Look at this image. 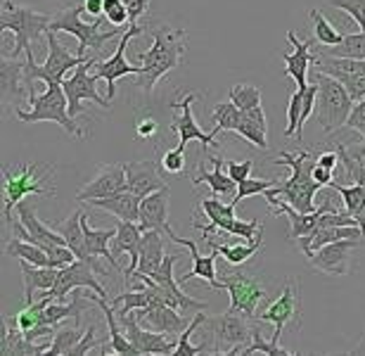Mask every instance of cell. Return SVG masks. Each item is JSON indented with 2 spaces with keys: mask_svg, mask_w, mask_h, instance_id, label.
Masks as SVG:
<instances>
[{
  "mask_svg": "<svg viewBox=\"0 0 365 356\" xmlns=\"http://www.w3.org/2000/svg\"><path fill=\"white\" fill-rule=\"evenodd\" d=\"M105 345H107V337H105V340H98V337H95V325H91V328L83 332V337L78 340V345H76V347H71V350H69V356L91 354V352L100 350V347H105Z\"/></svg>",
  "mask_w": 365,
  "mask_h": 356,
  "instance_id": "db71d44e",
  "label": "cell"
},
{
  "mask_svg": "<svg viewBox=\"0 0 365 356\" xmlns=\"http://www.w3.org/2000/svg\"><path fill=\"white\" fill-rule=\"evenodd\" d=\"M50 17L48 14L34 12L24 5H17L14 0H3V14H0V29L14 36L12 53L5 55L10 60H17L19 53H26L43 34L48 31Z\"/></svg>",
  "mask_w": 365,
  "mask_h": 356,
  "instance_id": "8992f818",
  "label": "cell"
},
{
  "mask_svg": "<svg viewBox=\"0 0 365 356\" xmlns=\"http://www.w3.org/2000/svg\"><path fill=\"white\" fill-rule=\"evenodd\" d=\"M287 41L292 43V50H294V53L282 55V60H284V74H287L289 78H294L297 88H306V86H309L311 64L318 62V55L311 53V46L316 43V39L302 41L294 31H287Z\"/></svg>",
  "mask_w": 365,
  "mask_h": 356,
  "instance_id": "d6986e66",
  "label": "cell"
},
{
  "mask_svg": "<svg viewBox=\"0 0 365 356\" xmlns=\"http://www.w3.org/2000/svg\"><path fill=\"white\" fill-rule=\"evenodd\" d=\"M207 245L211 247V250H216L218 254H223V259L228 261V264L242 266L261 250V247H264V240H261V235H259L254 243H242V240H240L237 245H218V243H214V240L207 238Z\"/></svg>",
  "mask_w": 365,
  "mask_h": 356,
  "instance_id": "8d00e7d4",
  "label": "cell"
},
{
  "mask_svg": "<svg viewBox=\"0 0 365 356\" xmlns=\"http://www.w3.org/2000/svg\"><path fill=\"white\" fill-rule=\"evenodd\" d=\"M83 12L86 7L81 5H74V7H67V10H60L50 19V26L48 31H62V34H69V36H76L78 39V48H76V55H86L88 50H95L100 53L102 46L107 41H112L114 36L123 34L126 29H119V26H107V19L105 17H95L91 24L83 21Z\"/></svg>",
  "mask_w": 365,
  "mask_h": 356,
  "instance_id": "3957f363",
  "label": "cell"
},
{
  "mask_svg": "<svg viewBox=\"0 0 365 356\" xmlns=\"http://www.w3.org/2000/svg\"><path fill=\"white\" fill-rule=\"evenodd\" d=\"M223 290L230 293V314H245L247 318H257L259 304L266 300V288L261 278L250 273H228L221 280Z\"/></svg>",
  "mask_w": 365,
  "mask_h": 356,
  "instance_id": "30bf717a",
  "label": "cell"
},
{
  "mask_svg": "<svg viewBox=\"0 0 365 356\" xmlns=\"http://www.w3.org/2000/svg\"><path fill=\"white\" fill-rule=\"evenodd\" d=\"M155 43L148 53L143 55L140 74L135 76V88H143L145 93H152L159 78L169 76L173 69L180 67L185 57V29L166 26V24H152L150 26Z\"/></svg>",
  "mask_w": 365,
  "mask_h": 356,
  "instance_id": "6da1fadb",
  "label": "cell"
},
{
  "mask_svg": "<svg viewBox=\"0 0 365 356\" xmlns=\"http://www.w3.org/2000/svg\"><path fill=\"white\" fill-rule=\"evenodd\" d=\"M50 342H31V340L24 337L17 325H10L7 321H3V337H0V354L10 356V354H17V356H38V354H46L50 352Z\"/></svg>",
  "mask_w": 365,
  "mask_h": 356,
  "instance_id": "f546056e",
  "label": "cell"
},
{
  "mask_svg": "<svg viewBox=\"0 0 365 356\" xmlns=\"http://www.w3.org/2000/svg\"><path fill=\"white\" fill-rule=\"evenodd\" d=\"M330 188H334L341 195V202H344V212L356 216L365 205V185L363 183H354V185H341L337 180H332Z\"/></svg>",
  "mask_w": 365,
  "mask_h": 356,
  "instance_id": "60d3db41",
  "label": "cell"
},
{
  "mask_svg": "<svg viewBox=\"0 0 365 356\" xmlns=\"http://www.w3.org/2000/svg\"><path fill=\"white\" fill-rule=\"evenodd\" d=\"M81 219H83V212L78 209V212L71 214L69 219H64V221L57 223L55 230H57V233H60L64 240H67V247L76 254V259H81V261H86V264H91V266L95 268V271H98V275H105V273H107V268L100 264L98 257H91L88 250H86V233H83V223H81Z\"/></svg>",
  "mask_w": 365,
  "mask_h": 356,
  "instance_id": "d4e9b609",
  "label": "cell"
},
{
  "mask_svg": "<svg viewBox=\"0 0 365 356\" xmlns=\"http://www.w3.org/2000/svg\"><path fill=\"white\" fill-rule=\"evenodd\" d=\"M26 64L19 60H10L3 55L0 60V88H3V105H19L21 98H26L34 93L31 86L26 83L24 76Z\"/></svg>",
  "mask_w": 365,
  "mask_h": 356,
  "instance_id": "603a6c76",
  "label": "cell"
},
{
  "mask_svg": "<svg viewBox=\"0 0 365 356\" xmlns=\"http://www.w3.org/2000/svg\"><path fill=\"white\" fill-rule=\"evenodd\" d=\"M309 17H311V24H313V39H316L323 48H332V46H339L341 43V36L337 29H334L330 21L323 17V12L316 10V7H311L309 10Z\"/></svg>",
  "mask_w": 365,
  "mask_h": 356,
  "instance_id": "74e56055",
  "label": "cell"
},
{
  "mask_svg": "<svg viewBox=\"0 0 365 356\" xmlns=\"http://www.w3.org/2000/svg\"><path fill=\"white\" fill-rule=\"evenodd\" d=\"M275 164L289 166L292 176L287 180H282V185H275L273 193L280 195L289 202L297 212H316V193L320 190V185L316 178H313V166H316V157L306 150L299 152H280L275 157Z\"/></svg>",
  "mask_w": 365,
  "mask_h": 356,
  "instance_id": "7a4b0ae2",
  "label": "cell"
},
{
  "mask_svg": "<svg viewBox=\"0 0 365 356\" xmlns=\"http://www.w3.org/2000/svg\"><path fill=\"white\" fill-rule=\"evenodd\" d=\"M302 103H304V88H297L289 96V105H287V128H284V136H297L299 128V117H302Z\"/></svg>",
  "mask_w": 365,
  "mask_h": 356,
  "instance_id": "816d5d0a",
  "label": "cell"
},
{
  "mask_svg": "<svg viewBox=\"0 0 365 356\" xmlns=\"http://www.w3.org/2000/svg\"><path fill=\"white\" fill-rule=\"evenodd\" d=\"M361 245H363V238L337 240V243H330V245H325V247H320V250L313 252L309 257V264L320 273L346 275L349 273V254Z\"/></svg>",
  "mask_w": 365,
  "mask_h": 356,
  "instance_id": "e0dca14e",
  "label": "cell"
},
{
  "mask_svg": "<svg viewBox=\"0 0 365 356\" xmlns=\"http://www.w3.org/2000/svg\"><path fill=\"white\" fill-rule=\"evenodd\" d=\"M5 254L7 257H14V259H24L29 264L34 266H50V268H57V264L50 259V254L43 250L41 245H34L29 240H21L14 235L10 243L5 245Z\"/></svg>",
  "mask_w": 365,
  "mask_h": 356,
  "instance_id": "d590c367",
  "label": "cell"
},
{
  "mask_svg": "<svg viewBox=\"0 0 365 356\" xmlns=\"http://www.w3.org/2000/svg\"><path fill=\"white\" fill-rule=\"evenodd\" d=\"M268 354V356H289L292 352L289 350H284V347H280V342H275V340H264L261 337V328L259 325H254V337H252V342L245 347V356H250V354Z\"/></svg>",
  "mask_w": 365,
  "mask_h": 356,
  "instance_id": "bcb514c9",
  "label": "cell"
},
{
  "mask_svg": "<svg viewBox=\"0 0 365 356\" xmlns=\"http://www.w3.org/2000/svg\"><path fill=\"white\" fill-rule=\"evenodd\" d=\"M164 238L162 230H145L143 245H140V261L133 275H152L159 271V266L164 264ZM130 275V278H133Z\"/></svg>",
  "mask_w": 365,
  "mask_h": 356,
  "instance_id": "d6a6232c",
  "label": "cell"
},
{
  "mask_svg": "<svg viewBox=\"0 0 365 356\" xmlns=\"http://www.w3.org/2000/svg\"><path fill=\"white\" fill-rule=\"evenodd\" d=\"M275 185H277L275 180H261V178H252L250 176V178H245V180H240V183H237V193H235V198H232V202L240 205L242 200L252 198V195L271 190V188H275Z\"/></svg>",
  "mask_w": 365,
  "mask_h": 356,
  "instance_id": "c3c4849f",
  "label": "cell"
},
{
  "mask_svg": "<svg viewBox=\"0 0 365 356\" xmlns=\"http://www.w3.org/2000/svg\"><path fill=\"white\" fill-rule=\"evenodd\" d=\"M200 207H202V212L209 216L207 226H200V223L195 226L197 230H202V238H209L211 233H214V230L228 235L232 221L237 219V216H235V209H237L235 202H221L214 195V198H209V200H202Z\"/></svg>",
  "mask_w": 365,
  "mask_h": 356,
  "instance_id": "4316f807",
  "label": "cell"
},
{
  "mask_svg": "<svg viewBox=\"0 0 365 356\" xmlns=\"http://www.w3.org/2000/svg\"><path fill=\"white\" fill-rule=\"evenodd\" d=\"M313 178H316L320 185H330L332 180H334V171L332 169H325V166H320L316 162V166H313Z\"/></svg>",
  "mask_w": 365,
  "mask_h": 356,
  "instance_id": "94428289",
  "label": "cell"
},
{
  "mask_svg": "<svg viewBox=\"0 0 365 356\" xmlns=\"http://www.w3.org/2000/svg\"><path fill=\"white\" fill-rule=\"evenodd\" d=\"M346 148V145H344ZM346 155L354 159V162H359L361 166H365V143H359V145H351V148H346Z\"/></svg>",
  "mask_w": 365,
  "mask_h": 356,
  "instance_id": "be15d7a7",
  "label": "cell"
},
{
  "mask_svg": "<svg viewBox=\"0 0 365 356\" xmlns=\"http://www.w3.org/2000/svg\"><path fill=\"white\" fill-rule=\"evenodd\" d=\"M320 55L327 57H354V60H365V31L346 34L339 46L325 48Z\"/></svg>",
  "mask_w": 365,
  "mask_h": 356,
  "instance_id": "f35d334b",
  "label": "cell"
},
{
  "mask_svg": "<svg viewBox=\"0 0 365 356\" xmlns=\"http://www.w3.org/2000/svg\"><path fill=\"white\" fill-rule=\"evenodd\" d=\"M143 31H145L143 26L130 24V26L126 29V31L121 34L119 46H116L114 55L109 57V60L95 62V76H98V78H105V81H107V98H109V100H112V98H114V93H116V78L128 76V74H133V76L140 74V67H133V64H128V62H126V48H128V41H130V39H135V36H140Z\"/></svg>",
  "mask_w": 365,
  "mask_h": 356,
  "instance_id": "5bb4252c",
  "label": "cell"
},
{
  "mask_svg": "<svg viewBox=\"0 0 365 356\" xmlns=\"http://www.w3.org/2000/svg\"><path fill=\"white\" fill-rule=\"evenodd\" d=\"M19 264H21V275H24V304L36 302V297H34L36 290H43V293L53 290L57 278H60V268L34 266L24 259H19Z\"/></svg>",
  "mask_w": 365,
  "mask_h": 356,
  "instance_id": "1f68e13d",
  "label": "cell"
},
{
  "mask_svg": "<svg viewBox=\"0 0 365 356\" xmlns=\"http://www.w3.org/2000/svg\"><path fill=\"white\" fill-rule=\"evenodd\" d=\"M88 216L83 214V233H86V250H88L91 257H98V259H107L109 264H112V268H119V259L114 257V252L109 250V240H114L116 235V228H93Z\"/></svg>",
  "mask_w": 365,
  "mask_h": 356,
  "instance_id": "e575fe53",
  "label": "cell"
},
{
  "mask_svg": "<svg viewBox=\"0 0 365 356\" xmlns=\"http://www.w3.org/2000/svg\"><path fill=\"white\" fill-rule=\"evenodd\" d=\"M209 162L214 164V171H204V166L200 164V173L192 176V185H200V183H207L209 190L216 195V198H223V195H232L237 193V183L228 176V171H223L225 166V159L223 157H214L209 155Z\"/></svg>",
  "mask_w": 365,
  "mask_h": 356,
  "instance_id": "836d02e7",
  "label": "cell"
},
{
  "mask_svg": "<svg viewBox=\"0 0 365 356\" xmlns=\"http://www.w3.org/2000/svg\"><path fill=\"white\" fill-rule=\"evenodd\" d=\"M235 133H240L245 138V141H250L252 145H257L259 150H268V126H264V123L254 121L252 117H247V114H242V121H240V126Z\"/></svg>",
  "mask_w": 365,
  "mask_h": 356,
  "instance_id": "f6af8a7d",
  "label": "cell"
},
{
  "mask_svg": "<svg viewBox=\"0 0 365 356\" xmlns=\"http://www.w3.org/2000/svg\"><path fill=\"white\" fill-rule=\"evenodd\" d=\"M204 321H207V316H204L202 311H200V314H197V316L192 318V321L187 323V328L178 335V347H176V354H173V356H197V354H207V347H204V345H197V347H195V345H190V335H192V332H195L197 328H200V325H204Z\"/></svg>",
  "mask_w": 365,
  "mask_h": 356,
  "instance_id": "ee69618b",
  "label": "cell"
},
{
  "mask_svg": "<svg viewBox=\"0 0 365 356\" xmlns=\"http://www.w3.org/2000/svg\"><path fill=\"white\" fill-rule=\"evenodd\" d=\"M259 321L275 325V342H280L284 325L294 323L297 328H302V297H299V283H294V278H287L280 297L268 304V309L259 316Z\"/></svg>",
  "mask_w": 365,
  "mask_h": 356,
  "instance_id": "7c38bea8",
  "label": "cell"
},
{
  "mask_svg": "<svg viewBox=\"0 0 365 356\" xmlns=\"http://www.w3.org/2000/svg\"><path fill=\"white\" fill-rule=\"evenodd\" d=\"M164 235L169 238L171 243H176V245H180V247H185V250L190 252V259H192V268H190L187 273H182L180 278H178L180 285H182V283H187L190 278H197V275H200V278L207 280L214 290H221V288H223V285H221V280L216 278V259H218V252H216V250H211V254H207V257H202L200 250H197V243H195V240L180 238L171 226H166V228H164Z\"/></svg>",
  "mask_w": 365,
  "mask_h": 356,
  "instance_id": "ac0fdd59",
  "label": "cell"
},
{
  "mask_svg": "<svg viewBox=\"0 0 365 356\" xmlns=\"http://www.w3.org/2000/svg\"><path fill=\"white\" fill-rule=\"evenodd\" d=\"M121 323L126 337L133 342V347H138L140 354H176L178 340H173L171 335H164V332L157 330H145V325H140L138 321L135 311H130L126 316H116Z\"/></svg>",
  "mask_w": 365,
  "mask_h": 356,
  "instance_id": "9a60e30c",
  "label": "cell"
},
{
  "mask_svg": "<svg viewBox=\"0 0 365 356\" xmlns=\"http://www.w3.org/2000/svg\"><path fill=\"white\" fill-rule=\"evenodd\" d=\"M228 96L242 112H250L254 107L261 105V88L254 83H235Z\"/></svg>",
  "mask_w": 365,
  "mask_h": 356,
  "instance_id": "7bdbcfd3",
  "label": "cell"
},
{
  "mask_svg": "<svg viewBox=\"0 0 365 356\" xmlns=\"http://www.w3.org/2000/svg\"><path fill=\"white\" fill-rule=\"evenodd\" d=\"M346 126H351L354 131H359V133L365 138V98H363V100H359V103L354 105L351 117H349Z\"/></svg>",
  "mask_w": 365,
  "mask_h": 356,
  "instance_id": "9f6ffc18",
  "label": "cell"
},
{
  "mask_svg": "<svg viewBox=\"0 0 365 356\" xmlns=\"http://www.w3.org/2000/svg\"><path fill=\"white\" fill-rule=\"evenodd\" d=\"M346 238H363V230L359 226H330V228H316L313 233L299 238V250L306 254V259L311 257L313 252L320 250V247L337 243V240H346ZM365 240V238H363Z\"/></svg>",
  "mask_w": 365,
  "mask_h": 356,
  "instance_id": "4dcf8cb0",
  "label": "cell"
},
{
  "mask_svg": "<svg viewBox=\"0 0 365 356\" xmlns=\"http://www.w3.org/2000/svg\"><path fill=\"white\" fill-rule=\"evenodd\" d=\"M327 5L349 14L361 26V31H365V0H327Z\"/></svg>",
  "mask_w": 365,
  "mask_h": 356,
  "instance_id": "f907efd6",
  "label": "cell"
},
{
  "mask_svg": "<svg viewBox=\"0 0 365 356\" xmlns=\"http://www.w3.org/2000/svg\"><path fill=\"white\" fill-rule=\"evenodd\" d=\"M143 226L135 221H126V219H119L116 221V235L112 240V252L114 257H121V254H128L130 257V264L123 273L126 278L135 273L138 268V261H140V245H143Z\"/></svg>",
  "mask_w": 365,
  "mask_h": 356,
  "instance_id": "cb8c5ba5",
  "label": "cell"
},
{
  "mask_svg": "<svg viewBox=\"0 0 365 356\" xmlns=\"http://www.w3.org/2000/svg\"><path fill=\"white\" fill-rule=\"evenodd\" d=\"M121 190H126V169H123V164H107L95 173L91 183L83 185V190L76 195V202L107 198V195Z\"/></svg>",
  "mask_w": 365,
  "mask_h": 356,
  "instance_id": "7402d4cb",
  "label": "cell"
},
{
  "mask_svg": "<svg viewBox=\"0 0 365 356\" xmlns=\"http://www.w3.org/2000/svg\"><path fill=\"white\" fill-rule=\"evenodd\" d=\"M211 119H214V126H218L221 131H237L240 121H242V110L232 103H218L211 112Z\"/></svg>",
  "mask_w": 365,
  "mask_h": 356,
  "instance_id": "b9f144b4",
  "label": "cell"
},
{
  "mask_svg": "<svg viewBox=\"0 0 365 356\" xmlns=\"http://www.w3.org/2000/svg\"><path fill=\"white\" fill-rule=\"evenodd\" d=\"M83 7L91 17H105V0H83Z\"/></svg>",
  "mask_w": 365,
  "mask_h": 356,
  "instance_id": "6125c7cd",
  "label": "cell"
},
{
  "mask_svg": "<svg viewBox=\"0 0 365 356\" xmlns=\"http://www.w3.org/2000/svg\"><path fill=\"white\" fill-rule=\"evenodd\" d=\"M95 275H98V271H95L91 264L76 259V261H71L69 266L60 268V278H57L53 290H48V295L53 297V300L62 302L64 297L71 293V290L88 288V290H93L95 295H100V297H105V300H107V290L100 285V280L95 278Z\"/></svg>",
  "mask_w": 365,
  "mask_h": 356,
  "instance_id": "2e32d148",
  "label": "cell"
},
{
  "mask_svg": "<svg viewBox=\"0 0 365 356\" xmlns=\"http://www.w3.org/2000/svg\"><path fill=\"white\" fill-rule=\"evenodd\" d=\"M105 19H107V24L119 26V29L130 26L126 3H123V0H105Z\"/></svg>",
  "mask_w": 365,
  "mask_h": 356,
  "instance_id": "681fc988",
  "label": "cell"
},
{
  "mask_svg": "<svg viewBox=\"0 0 365 356\" xmlns=\"http://www.w3.org/2000/svg\"><path fill=\"white\" fill-rule=\"evenodd\" d=\"M93 302L98 304L100 311L105 314V321H107V330H109V342L105 345V350L102 352H112V354H130V356H140L138 352V347H133V342L126 337V332H123L119 318H116V311L112 307V302H107L105 297L95 295Z\"/></svg>",
  "mask_w": 365,
  "mask_h": 356,
  "instance_id": "83f0119b",
  "label": "cell"
},
{
  "mask_svg": "<svg viewBox=\"0 0 365 356\" xmlns=\"http://www.w3.org/2000/svg\"><path fill=\"white\" fill-rule=\"evenodd\" d=\"M316 67H318V71H323V74H330V76L337 78V81L346 88L349 96H351L354 103H359V100L365 98V74H346V71L320 67V64H316Z\"/></svg>",
  "mask_w": 365,
  "mask_h": 356,
  "instance_id": "ab89813d",
  "label": "cell"
},
{
  "mask_svg": "<svg viewBox=\"0 0 365 356\" xmlns=\"http://www.w3.org/2000/svg\"><path fill=\"white\" fill-rule=\"evenodd\" d=\"M200 98L197 93H187L182 100H173L171 103V110L176 112V117H173L171 121V128L178 133V145L180 148H187L190 141H200L204 145V150L209 152V148H214L216 143V136L221 133V128L214 126V131L211 133H204V131L197 126V121L192 117V103Z\"/></svg>",
  "mask_w": 365,
  "mask_h": 356,
  "instance_id": "4fadbf2b",
  "label": "cell"
},
{
  "mask_svg": "<svg viewBox=\"0 0 365 356\" xmlns=\"http://www.w3.org/2000/svg\"><path fill=\"white\" fill-rule=\"evenodd\" d=\"M123 3H126V7H128L130 24H138V19H140L143 14H148L152 0H123Z\"/></svg>",
  "mask_w": 365,
  "mask_h": 356,
  "instance_id": "6f0895ef",
  "label": "cell"
},
{
  "mask_svg": "<svg viewBox=\"0 0 365 356\" xmlns=\"http://www.w3.org/2000/svg\"><path fill=\"white\" fill-rule=\"evenodd\" d=\"M162 169L166 173H173V176H178V173L185 171V148L176 145L173 150H166L162 157Z\"/></svg>",
  "mask_w": 365,
  "mask_h": 356,
  "instance_id": "f5cc1de1",
  "label": "cell"
},
{
  "mask_svg": "<svg viewBox=\"0 0 365 356\" xmlns=\"http://www.w3.org/2000/svg\"><path fill=\"white\" fill-rule=\"evenodd\" d=\"M204 325H207V332L211 340V342H207L209 354H216V352H221L225 356L242 354L245 347L250 345L254 337V323H252V318H247L245 314L237 316V314L225 311L223 316H207Z\"/></svg>",
  "mask_w": 365,
  "mask_h": 356,
  "instance_id": "9c48e42d",
  "label": "cell"
},
{
  "mask_svg": "<svg viewBox=\"0 0 365 356\" xmlns=\"http://www.w3.org/2000/svg\"><path fill=\"white\" fill-rule=\"evenodd\" d=\"M29 103H31V110H21V107H14V117L24 123H38V121H55L67 131L69 136L76 138H86V128L74 117L69 114V100L67 93H64L62 83H53L48 86L46 93L36 96V91L29 96Z\"/></svg>",
  "mask_w": 365,
  "mask_h": 356,
  "instance_id": "277c9868",
  "label": "cell"
},
{
  "mask_svg": "<svg viewBox=\"0 0 365 356\" xmlns=\"http://www.w3.org/2000/svg\"><path fill=\"white\" fill-rule=\"evenodd\" d=\"M123 169H126V190L138 195L140 200L159 188L169 185L162 176V164L157 162H126Z\"/></svg>",
  "mask_w": 365,
  "mask_h": 356,
  "instance_id": "ffe728a7",
  "label": "cell"
},
{
  "mask_svg": "<svg viewBox=\"0 0 365 356\" xmlns=\"http://www.w3.org/2000/svg\"><path fill=\"white\" fill-rule=\"evenodd\" d=\"M88 205L95 209H102V212L114 214L116 219L140 221V198L133 195L130 190H121V193L107 195V198L88 200Z\"/></svg>",
  "mask_w": 365,
  "mask_h": 356,
  "instance_id": "f1b7e54d",
  "label": "cell"
},
{
  "mask_svg": "<svg viewBox=\"0 0 365 356\" xmlns=\"http://www.w3.org/2000/svg\"><path fill=\"white\" fill-rule=\"evenodd\" d=\"M169 200L171 188L164 185L140 200V226L143 230H162L169 226Z\"/></svg>",
  "mask_w": 365,
  "mask_h": 356,
  "instance_id": "484cf974",
  "label": "cell"
},
{
  "mask_svg": "<svg viewBox=\"0 0 365 356\" xmlns=\"http://www.w3.org/2000/svg\"><path fill=\"white\" fill-rule=\"evenodd\" d=\"M95 57H91L88 62L78 64V67L74 69V74H71L69 78H64L62 88L64 93H67V100H69V114L71 117H76V114L83 112V103L88 100V103H95L98 107H102V110H109V105H112V100L109 98H102L98 93V81L100 78L91 74V67H95Z\"/></svg>",
  "mask_w": 365,
  "mask_h": 356,
  "instance_id": "8fae6325",
  "label": "cell"
},
{
  "mask_svg": "<svg viewBox=\"0 0 365 356\" xmlns=\"http://www.w3.org/2000/svg\"><path fill=\"white\" fill-rule=\"evenodd\" d=\"M159 131L157 126V121L152 119V117H145V119H138L135 123V133L140 136V138H152Z\"/></svg>",
  "mask_w": 365,
  "mask_h": 356,
  "instance_id": "91938a15",
  "label": "cell"
},
{
  "mask_svg": "<svg viewBox=\"0 0 365 356\" xmlns=\"http://www.w3.org/2000/svg\"><path fill=\"white\" fill-rule=\"evenodd\" d=\"M351 354H365V335H363L361 342L354 347V352H351Z\"/></svg>",
  "mask_w": 365,
  "mask_h": 356,
  "instance_id": "e7e4bbea",
  "label": "cell"
},
{
  "mask_svg": "<svg viewBox=\"0 0 365 356\" xmlns=\"http://www.w3.org/2000/svg\"><path fill=\"white\" fill-rule=\"evenodd\" d=\"M254 169V159H245V162H235V159H225V171H228V176L240 183V180L250 178V173Z\"/></svg>",
  "mask_w": 365,
  "mask_h": 356,
  "instance_id": "11a10c76",
  "label": "cell"
},
{
  "mask_svg": "<svg viewBox=\"0 0 365 356\" xmlns=\"http://www.w3.org/2000/svg\"><path fill=\"white\" fill-rule=\"evenodd\" d=\"M50 173L53 171H41V164L29 162L21 166L19 171H10L7 166H3V195H5V205H3V219L5 226H12V209H17L21 200L31 198V195H55V188H46L43 183H48Z\"/></svg>",
  "mask_w": 365,
  "mask_h": 356,
  "instance_id": "ba28073f",
  "label": "cell"
},
{
  "mask_svg": "<svg viewBox=\"0 0 365 356\" xmlns=\"http://www.w3.org/2000/svg\"><path fill=\"white\" fill-rule=\"evenodd\" d=\"M81 337L83 335H81V330H78V325H74V328H57L48 354H53V356L69 354V350H71V347H76Z\"/></svg>",
  "mask_w": 365,
  "mask_h": 356,
  "instance_id": "7dc6e473",
  "label": "cell"
},
{
  "mask_svg": "<svg viewBox=\"0 0 365 356\" xmlns=\"http://www.w3.org/2000/svg\"><path fill=\"white\" fill-rule=\"evenodd\" d=\"M135 316L140 325H148L150 330L164 332V335L178 337L182 330L187 328L185 314H178V309L169 307V304H152L148 309H135Z\"/></svg>",
  "mask_w": 365,
  "mask_h": 356,
  "instance_id": "44dd1931",
  "label": "cell"
},
{
  "mask_svg": "<svg viewBox=\"0 0 365 356\" xmlns=\"http://www.w3.org/2000/svg\"><path fill=\"white\" fill-rule=\"evenodd\" d=\"M311 78L318 83L316 121H318V126L323 128V133H332V131L341 128L349 121L356 103L334 76L323 74V71L316 69V74Z\"/></svg>",
  "mask_w": 365,
  "mask_h": 356,
  "instance_id": "5b68a950",
  "label": "cell"
},
{
  "mask_svg": "<svg viewBox=\"0 0 365 356\" xmlns=\"http://www.w3.org/2000/svg\"><path fill=\"white\" fill-rule=\"evenodd\" d=\"M48 36V60L43 64H36L34 60V50L29 48L26 50V69H24V76H26V83L34 88L36 81H43L46 86H53V83H64L67 78V71L69 69H76L78 64L88 62L91 57L88 55H76V53H69L67 48L57 41L55 31H46Z\"/></svg>",
  "mask_w": 365,
  "mask_h": 356,
  "instance_id": "52a82bcc",
  "label": "cell"
},
{
  "mask_svg": "<svg viewBox=\"0 0 365 356\" xmlns=\"http://www.w3.org/2000/svg\"><path fill=\"white\" fill-rule=\"evenodd\" d=\"M316 162L320 164V166H325V169H337V164H341V159H339V152H337V148L334 150H325V152H320V155L316 157Z\"/></svg>",
  "mask_w": 365,
  "mask_h": 356,
  "instance_id": "680465c9",
  "label": "cell"
}]
</instances>
